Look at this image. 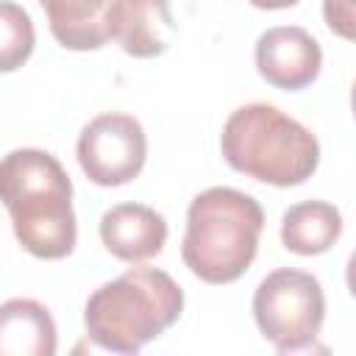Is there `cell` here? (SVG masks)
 <instances>
[{
    "mask_svg": "<svg viewBox=\"0 0 356 356\" xmlns=\"http://www.w3.org/2000/svg\"><path fill=\"white\" fill-rule=\"evenodd\" d=\"M106 33L134 58H156L170 50L178 28L170 0H111Z\"/></svg>",
    "mask_w": 356,
    "mask_h": 356,
    "instance_id": "8",
    "label": "cell"
},
{
    "mask_svg": "<svg viewBox=\"0 0 356 356\" xmlns=\"http://www.w3.org/2000/svg\"><path fill=\"white\" fill-rule=\"evenodd\" d=\"M323 17H325V25L337 36L353 39V25H356L353 0H323Z\"/></svg>",
    "mask_w": 356,
    "mask_h": 356,
    "instance_id": "14",
    "label": "cell"
},
{
    "mask_svg": "<svg viewBox=\"0 0 356 356\" xmlns=\"http://www.w3.org/2000/svg\"><path fill=\"white\" fill-rule=\"evenodd\" d=\"M78 164L97 186L131 184L147 159V136L136 117L108 111L89 120L78 136Z\"/></svg>",
    "mask_w": 356,
    "mask_h": 356,
    "instance_id": "6",
    "label": "cell"
},
{
    "mask_svg": "<svg viewBox=\"0 0 356 356\" xmlns=\"http://www.w3.org/2000/svg\"><path fill=\"white\" fill-rule=\"evenodd\" d=\"M50 33L67 50H100L108 42L106 11L111 0H39Z\"/></svg>",
    "mask_w": 356,
    "mask_h": 356,
    "instance_id": "11",
    "label": "cell"
},
{
    "mask_svg": "<svg viewBox=\"0 0 356 356\" xmlns=\"http://www.w3.org/2000/svg\"><path fill=\"white\" fill-rule=\"evenodd\" d=\"M220 150L231 170L270 186H300L320 164L317 136L270 103L236 108L222 125Z\"/></svg>",
    "mask_w": 356,
    "mask_h": 356,
    "instance_id": "4",
    "label": "cell"
},
{
    "mask_svg": "<svg viewBox=\"0 0 356 356\" xmlns=\"http://www.w3.org/2000/svg\"><path fill=\"white\" fill-rule=\"evenodd\" d=\"M58 348L56 323L33 298L0 303V356H53Z\"/></svg>",
    "mask_w": 356,
    "mask_h": 356,
    "instance_id": "10",
    "label": "cell"
},
{
    "mask_svg": "<svg viewBox=\"0 0 356 356\" xmlns=\"http://www.w3.org/2000/svg\"><path fill=\"white\" fill-rule=\"evenodd\" d=\"M36 47V31L31 14L11 3L0 0V72L19 70Z\"/></svg>",
    "mask_w": 356,
    "mask_h": 356,
    "instance_id": "13",
    "label": "cell"
},
{
    "mask_svg": "<svg viewBox=\"0 0 356 356\" xmlns=\"http://www.w3.org/2000/svg\"><path fill=\"white\" fill-rule=\"evenodd\" d=\"M342 236V214L325 200H303L284 211L281 242L289 253L320 256Z\"/></svg>",
    "mask_w": 356,
    "mask_h": 356,
    "instance_id": "12",
    "label": "cell"
},
{
    "mask_svg": "<svg viewBox=\"0 0 356 356\" xmlns=\"http://www.w3.org/2000/svg\"><path fill=\"white\" fill-rule=\"evenodd\" d=\"M184 312V289L170 273L131 267L100 284L83 306L86 337L111 353H136L161 337Z\"/></svg>",
    "mask_w": 356,
    "mask_h": 356,
    "instance_id": "2",
    "label": "cell"
},
{
    "mask_svg": "<svg viewBox=\"0 0 356 356\" xmlns=\"http://www.w3.org/2000/svg\"><path fill=\"white\" fill-rule=\"evenodd\" d=\"M256 70L259 75L286 92L306 89L317 81L323 67L320 42L300 25H275L256 39Z\"/></svg>",
    "mask_w": 356,
    "mask_h": 356,
    "instance_id": "7",
    "label": "cell"
},
{
    "mask_svg": "<svg viewBox=\"0 0 356 356\" xmlns=\"http://www.w3.org/2000/svg\"><path fill=\"white\" fill-rule=\"evenodd\" d=\"M0 200L17 242L31 256L56 261L75 250L72 181L53 153L39 147L6 153L0 159Z\"/></svg>",
    "mask_w": 356,
    "mask_h": 356,
    "instance_id": "1",
    "label": "cell"
},
{
    "mask_svg": "<svg viewBox=\"0 0 356 356\" xmlns=\"http://www.w3.org/2000/svg\"><path fill=\"white\" fill-rule=\"evenodd\" d=\"M100 239L114 259L142 264L164 250L167 222L145 203H117L100 217Z\"/></svg>",
    "mask_w": 356,
    "mask_h": 356,
    "instance_id": "9",
    "label": "cell"
},
{
    "mask_svg": "<svg viewBox=\"0 0 356 356\" xmlns=\"http://www.w3.org/2000/svg\"><path fill=\"white\" fill-rule=\"evenodd\" d=\"M264 211L248 192L211 186L192 197L181 259L206 284H231L253 264Z\"/></svg>",
    "mask_w": 356,
    "mask_h": 356,
    "instance_id": "3",
    "label": "cell"
},
{
    "mask_svg": "<svg viewBox=\"0 0 356 356\" xmlns=\"http://www.w3.org/2000/svg\"><path fill=\"white\" fill-rule=\"evenodd\" d=\"M248 3L256 8H264V11H278V8H292L300 0H248Z\"/></svg>",
    "mask_w": 356,
    "mask_h": 356,
    "instance_id": "15",
    "label": "cell"
},
{
    "mask_svg": "<svg viewBox=\"0 0 356 356\" xmlns=\"http://www.w3.org/2000/svg\"><path fill=\"white\" fill-rule=\"evenodd\" d=\"M253 320L261 337L281 353L309 348L325 320V295L312 273L281 267L253 292Z\"/></svg>",
    "mask_w": 356,
    "mask_h": 356,
    "instance_id": "5",
    "label": "cell"
}]
</instances>
